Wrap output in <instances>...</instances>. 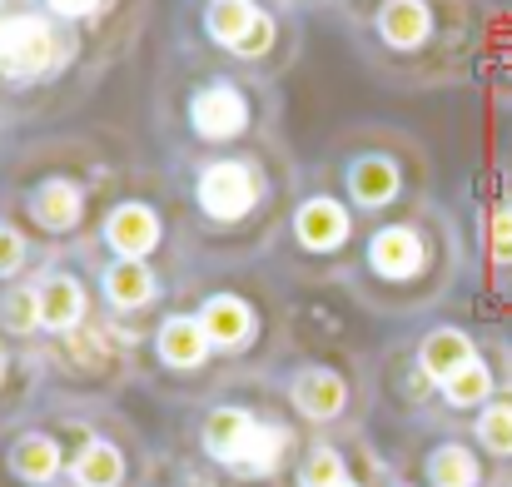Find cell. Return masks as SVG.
I'll use <instances>...</instances> for the list:
<instances>
[{"mask_svg":"<svg viewBox=\"0 0 512 487\" xmlns=\"http://www.w3.org/2000/svg\"><path fill=\"white\" fill-rule=\"evenodd\" d=\"M468 45L463 0H373L363 5V50L403 70L408 85L443 80Z\"/></svg>","mask_w":512,"mask_h":487,"instance_id":"cell-1","label":"cell"},{"mask_svg":"<svg viewBox=\"0 0 512 487\" xmlns=\"http://www.w3.org/2000/svg\"><path fill=\"white\" fill-rule=\"evenodd\" d=\"M179 125L189 130V140H199L209 150H229L264 125V100H259L254 80H244L234 70L199 65L179 80Z\"/></svg>","mask_w":512,"mask_h":487,"instance_id":"cell-2","label":"cell"},{"mask_svg":"<svg viewBox=\"0 0 512 487\" xmlns=\"http://www.w3.org/2000/svg\"><path fill=\"white\" fill-rule=\"evenodd\" d=\"M80 55H85V40L65 20L45 15L35 0L0 15V85L25 90V85L60 80Z\"/></svg>","mask_w":512,"mask_h":487,"instance_id":"cell-3","label":"cell"},{"mask_svg":"<svg viewBox=\"0 0 512 487\" xmlns=\"http://www.w3.org/2000/svg\"><path fill=\"white\" fill-rule=\"evenodd\" d=\"M259 199H264V174H259V160L249 155H214L194 169V204L219 224L249 219Z\"/></svg>","mask_w":512,"mask_h":487,"instance_id":"cell-4","label":"cell"},{"mask_svg":"<svg viewBox=\"0 0 512 487\" xmlns=\"http://www.w3.org/2000/svg\"><path fill=\"white\" fill-rule=\"evenodd\" d=\"M403 160H408V150L403 145H358L353 155H348V194L363 204V209H383V204H393L398 194H403Z\"/></svg>","mask_w":512,"mask_h":487,"instance_id":"cell-5","label":"cell"},{"mask_svg":"<svg viewBox=\"0 0 512 487\" xmlns=\"http://www.w3.org/2000/svg\"><path fill=\"white\" fill-rule=\"evenodd\" d=\"M264 0H199V35L224 55L234 60L239 45L254 35V25L264 20Z\"/></svg>","mask_w":512,"mask_h":487,"instance_id":"cell-6","label":"cell"},{"mask_svg":"<svg viewBox=\"0 0 512 487\" xmlns=\"http://www.w3.org/2000/svg\"><path fill=\"white\" fill-rule=\"evenodd\" d=\"M30 209H35V219H40L45 229H55V234H60V229H75L80 214H85V189H80L70 174H50V179L35 184Z\"/></svg>","mask_w":512,"mask_h":487,"instance_id":"cell-7","label":"cell"},{"mask_svg":"<svg viewBox=\"0 0 512 487\" xmlns=\"http://www.w3.org/2000/svg\"><path fill=\"white\" fill-rule=\"evenodd\" d=\"M105 239L125 254V259H140L160 244V219L150 204H120L110 219H105Z\"/></svg>","mask_w":512,"mask_h":487,"instance_id":"cell-8","label":"cell"},{"mask_svg":"<svg viewBox=\"0 0 512 487\" xmlns=\"http://www.w3.org/2000/svg\"><path fill=\"white\" fill-rule=\"evenodd\" d=\"M294 229H299V239L309 249H339L343 239H348V209H343L339 199H329V194H314V199L299 204Z\"/></svg>","mask_w":512,"mask_h":487,"instance_id":"cell-9","label":"cell"},{"mask_svg":"<svg viewBox=\"0 0 512 487\" xmlns=\"http://www.w3.org/2000/svg\"><path fill=\"white\" fill-rule=\"evenodd\" d=\"M418 254H423V239H418L408 224H393V229H383V234L373 239V264H378V274L403 279L408 269H418Z\"/></svg>","mask_w":512,"mask_h":487,"instance_id":"cell-10","label":"cell"},{"mask_svg":"<svg viewBox=\"0 0 512 487\" xmlns=\"http://www.w3.org/2000/svg\"><path fill=\"white\" fill-rule=\"evenodd\" d=\"M294 403L309 413V418H339L343 413V383L324 368H309L294 378Z\"/></svg>","mask_w":512,"mask_h":487,"instance_id":"cell-11","label":"cell"},{"mask_svg":"<svg viewBox=\"0 0 512 487\" xmlns=\"http://www.w3.org/2000/svg\"><path fill=\"white\" fill-rule=\"evenodd\" d=\"M35 5H40L45 15L65 20L80 40H90V30H100L105 20H115L125 0H35Z\"/></svg>","mask_w":512,"mask_h":487,"instance_id":"cell-12","label":"cell"},{"mask_svg":"<svg viewBox=\"0 0 512 487\" xmlns=\"http://www.w3.org/2000/svg\"><path fill=\"white\" fill-rule=\"evenodd\" d=\"M204 348H209V333L199 319H170L160 328V358L174 368H194L204 363Z\"/></svg>","mask_w":512,"mask_h":487,"instance_id":"cell-13","label":"cell"},{"mask_svg":"<svg viewBox=\"0 0 512 487\" xmlns=\"http://www.w3.org/2000/svg\"><path fill=\"white\" fill-rule=\"evenodd\" d=\"M463 363H473V343H468L458 328H443V333H433V338L423 343V368H428V378L448 383Z\"/></svg>","mask_w":512,"mask_h":487,"instance_id":"cell-14","label":"cell"},{"mask_svg":"<svg viewBox=\"0 0 512 487\" xmlns=\"http://www.w3.org/2000/svg\"><path fill=\"white\" fill-rule=\"evenodd\" d=\"M249 433H254V418H249V413H239V408H224V413H214V418L204 423V448H209L214 458L234 463V458H239V448L249 443Z\"/></svg>","mask_w":512,"mask_h":487,"instance_id":"cell-15","label":"cell"},{"mask_svg":"<svg viewBox=\"0 0 512 487\" xmlns=\"http://www.w3.org/2000/svg\"><path fill=\"white\" fill-rule=\"evenodd\" d=\"M204 333L214 338V343H224V348H234V343H244L249 338V328H254V319H249V309L239 304V299H209L204 304Z\"/></svg>","mask_w":512,"mask_h":487,"instance_id":"cell-16","label":"cell"},{"mask_svg":"<svg viewBox=\"0 0 512 487\" xmlns=\"http://www.w3.org/2000/svg\"><path fill=\"white\" fill-rule=\"evenodd\" d=\"M80 284L75 279H50L45 289H40V324L55 328V333H65V328L80 324Z\"/></svg>","mask_w":512,"mask_h":487,"instance_id":"cell-17","label":"cell"},{"mask_svg":"<svg viewBox=\"0 0 512 487\" xmlns=\"http://www.w3.org/2000/svg\"><path fill=\"white\" fill-rule=\"evenodd\" d=\"M105 289H110V299H115L120 309H140V304L155 294V279H150L145 264L125 259V264H115V269L105 274Z\"/></svg>","mask_w":512,"mask_h":487,"instance_id":"cell-18","label":"cell"},{"mask_svg":"<svg viewBox=\"0 0 512 487\" xmlns=\"http://www.w3.org/2000/svg\"><path fill=\"white\" fill-rule=\"evenodd\" d=\"M284 448H289V438H284L279 428H254L249 443L239 448L234 468H239V473H269V468L284 458Z\"/></svg>","mask_w":512,"mask_h":487,"instance_id":"cell-19","label":"cell"},{"mask_svg":"<svg viewBox=\"0 0 512 487\" xmlns=\"http://www.w3.org/2000/svg\"><path fill=\"white\" fill-rule=\"evenodd\" d=\"M120 453L110 448V443H90V448H80V458H75V478L80 487H115L120 483Z\"/></svg>","mask_w":512,"mask_h":487,"instance_id":"cell-20","label":"cell"},{"mask_svg":"<svg viewBox=\"0 0 512 487\" xmlns=\"http://www.w3.org/2000/svg\"><path fill=\"white\" fill-rule=\"evenodd\" d=\"M488 388H493V378H488V368L473 358V363H463L448 383H443V393H448V403H458V408H468V403H478V398H488Z\"/></svg>","mask_w":512,"mask_h":487,"instance_id":"cell-21","label":"cell"},{"mask_svg":"<svg viewBox=\"0 0 512 487\" xmlns=\"http://www.w3.org/2000/svg\"><path fill=\"white\" fill-rule=\"evenodd\" d=\"M15 468H20L30 483H45V478H55L60 453H55V443H50V438H25V443H20V453H15Z\"/></svg>","mask_w":512,"mask_h":487,"instance_id":"cell-22","label":"cell"},{"mask_svg":"<svg viewBox=\"0 0 512 487\" xmlns=\"http://www.w3.org/2000/svg\"><path fill=\"white\" fill-rule=\"evenodd\" d=\"M433 483L438 487H473L478 483V463L463 453V448H443L433 458Z\"/></svg>","mask_w":512,"mask_h":487,"instance_id":"cell-23","label":"cell"},{"mask_svg":"<svg viewBox=\"0 0 512 487\" xmlns=\"http://www.w3.org/2000/svg\"><path fill=\"white\" fill-rule=\"evenodd\" d=\"M0 314H5V328H10V333H30V328L40 324V294L15 289V294H5Z\"/></svg>","mask_w":512,"mask_h":487,"instance_id":"cell-24","label":"cell"},{"mask_svg":"<svg viewBox=\"0 0 512 487\" xmlns=\"http://www.w3.org/2000/svg\"><path fill=\"white\" fill-rule=\"evenodd\" d=\"M478 438L493 448V453H512V403H498L478 418Z\"/></svg>","mask_w":512,"mask_h":487,"instance_id":"cell-25","label":"cell"},{"mask_svg":"<svg viewBox=\"0 0 512 487\" xmlns=\"http://www.w3.org/2000/svg\"><path fill=\"white\" fill-rule=\"evenodd\" d=\"M488 249L498 264H512V199L493 209V224H488Z\"/></svg>","mask_w":512,"mask_h":487,"instance_id":"cell-26","label":"cell"},{"mask_svg":"<svg viewBox=\"0 0 512 487\" xmlns=\"http://www.w3.org/2000/svg\"><path fill=\"white\" fill-rule=\"evenodd\" d=\"M304 483H309V487H339V483H343V463H339V453L319 448V453L309 458V468H304Z\"/></svg>","mask_w":512,"mask_h":487,"instance_id":"cell-27","label":"cell"},{"mask_svg":"<svg viewBox=\"0 0 512 487\" xmlns=\"http://www.w3.org/2000/svg\"><path fill=\"white\" fill-rule=\"evenodd\" d=\"M20 259H25V244H20V234H15V229H0V274L20 269Z\"/></svg>","mask_w":512,"mask_h":487,"instance_id":"cell-28","label":"cell"},{"mask_svg":"<svg viewBox=\"0 0 512 487\" xmlns=\"http://www.w3.org/2000/svg\"><path fill=\"white\" fill-rule=\"evenodd\" d=\"M15 5H20V0H0V15H5V10H15Z\"/></svg>","mask_w":512,"mask_h":487,"instance_id":"cell-29","label":"cell"},{"mask_svg":"<svg viewBox=\"0 0 512 487\" xmlns=\"http://www.w3.org/2000/svg\"><path fill=\"white\" fill-rule=\"evenodd\" d=\"M339 487H353V483H339Z\"/></svg>","mask_w":512,"mask_h":487,"instance_id":"cell-30","label":"cell"}]
</instances>
